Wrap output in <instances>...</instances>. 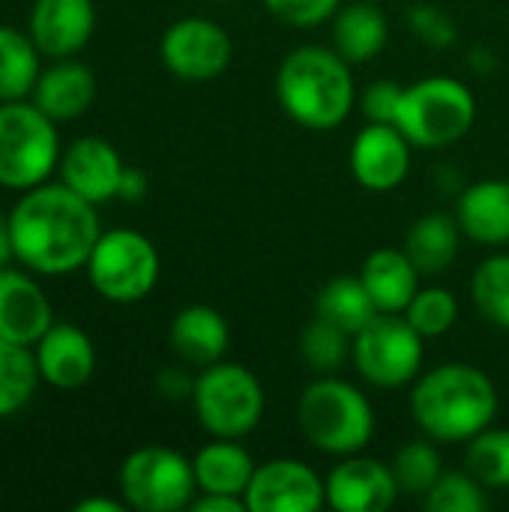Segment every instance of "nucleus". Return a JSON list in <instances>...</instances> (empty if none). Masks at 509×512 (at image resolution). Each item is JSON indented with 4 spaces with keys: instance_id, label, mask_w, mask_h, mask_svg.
<instances>
[{
    "instance_id": "f257e3e1",
    "label": "nucleus",
    "mask_w": 509,
    "mask_h": 512,
    "mask_svg": "<svg viewBox=\"0 0 509 512\" xmlns=\"http://www.w3.org/2000/svg\"><path fill=\"white\" fill-rule=\"evenodd\" d=\"M96 204L66 183H42L9 210V237L15 261L39 276H69L81 270L99 240Z\"/></svg>"
},
{
    "instance_id": "f03ea898",
    "label": "nucleus",
    "mask_w": 509,
    "mask_h": 512,
    "mask_svg": "<svg viewBox=\"0 0 509 512\" xmlns=\"http://www.w3.org/2000/svg\"><path fill=\"white\" fill-rule=\"evenodd\" d=\"M411 414L435 444H468L498 417L492 378L471 363H444L417 378Z\"/></svg>"
},
{
    "instance_id": "7ed1b4c3",
    "label": "nucleus",
    "mask_w": 509,
    "mask_h": 512,
    "mask_svg": "<svg viewBox=\"0 0 509 512\" xmlns=\"http://www.w3.org/2000/svg\"><path fill=\"white\" fill-rule=\"evenodd\" d=\"M276 99L303 129L330 132L357 102L351 63L333 45H300L276 69Z\"/></svg>"
},
{
    "instance_id": "20e7f679",
    "label": "nucleus",
    "mask_w": 509,
    "mask_h": 512,
    "mask_svg": "<svg viewBox=\"0 0 509 512\" xmlns=\"http://www.w3.org/2000/svg\"><path fill=\"white\" fill-rule=\"evenodd\" d=\"M297 420L306 441L324 456L363 453L375 435V411L360 387L339 375H318L300 396Z\"/></svg>"
},
{
    "instance_id": "39448f33",
    "label": "nucleus",
    "mask_w": 509,
    "mask_h": 512,
    "mask_svg": "<svg viewBox=\"0 0 509 512\" xmlns=\"http://www.w3.org/2000/svg\"><path fill=\"white\" fill-rule=\"evenodd\" d=\"M57 123L30 99L0 102V186L27 192L60 168Z\"/></svg>"
},
{
    "instance_id": "423d86ee",
    "label": "nucleus",
    "mask_w": 509,
    "mask_h": 512,
    "mask_svg": "<svg viewBox=\"0 0 509 512\" xmlns=\"http://www.w3.org/2000/svg\"><path fill=\"white\" fill-rule=\"evenodd\" d=\"M477 123V96L450 75H429L405 87L396 126L414 147H450Z\"/></svg>"
},
{
    "instance_id": "0eeeda50",
    "label": "nucleus",
    "mask_w": 509,
    "mask_h": 512,
    "mask_svg": "<svg viewBox=\"0 0 509 512\" xmlns=\"http://www.w3.org/2000/svg\"><path fill=\"white\" fill-rule=\"evenodd\" d=\"M192 408L210 438L243 441L264 417L267 396L258 375L240 363H213L195 375Z\"/></svg>"
},
{
    "instance_id": "6e6552de",
    "label": "nucleus",
    "mask_w": 509,
    "mask_h": 512,
    "mask_svg": "<svg viewBox=\"0 0 509 512\" xmlns=\"http://www.w3.org/2000/svg\"><path fill=\"white\" fill-rule=\"evenodd\" d=\"M84 270L102 300L132 306L153 294L162 261L150 237L132 228H114L99 234Z\"/></svg>"
},
{
    "instance_id": "1a4fd4ad",
    "label": "nucleus",
    "mask_w": 509,
    "mask_h": 512,
    "mask_svg": "<svg viewBox=\"0 0 509 512\" xmlns=\"http://www.w3.org/2000/svg\"><path fill=\"white\" fill-rule=\"evenodd\" d=\"M426 339L411 327L405 315L378 312L354 339L351 363L363 381L381 390H399L420 378Z\"/></svg>"
},
{
    "instance_id": "9d476101",
    "label": "nucleus",
    "mask_w": 509,
    "mask_h": 512,
    "mask_svg": "<svg viewBox=\"0 0 509 512\" xmlns=\"http://www.w3.org/2000/svg\"><path fill=\"white\" fill-rule=\"evenodd\" d=\"M198 492L192 459L171 447H141L120 465V495L129 510H189Z\"/></svg>"
},
{
    "instance_id": "9b49d317",
    "label": "nucleus",
    "mask_w": 509,
    "mask_h": 512,
    "mask_svg": "<svg viewBox=\"0 0 509 512\" xmlns=\"http://www.w3.org/2000/svg\"><path fill=\"white\" fill-rule=\"evenodd\" d=\"M159 57L174 78L204 84L231 66L234 42L228 30L210 18H180L162 33Z\"/></svg>"
},
{
    "instance_id": "f8f14e48",
    "label": "nucleus",
    "mask_w": 509,
    "mask_h": 512,
    "mask_svg": "<svg viewBox=\"0 0 509 512\" xmlns=\"http://www.w3.org/2000/svg\"><path fill=\"white\" fill-rule=\"evenodd\" d=\"M327 504L321 474L300 459H270L255 468L246 492L249 512H318Z\"/></svg>"
},
{
    "instance_id": "ddd939ff",
    "label": "nucleus",
    "mask_w": 509,
    "mask_h": 512,
    "mask_svg": "<svg viewBox=\"0 0 509 512\" xmlns=\"http://www.w3.org/2000/svg\"><path fill=\"white\" fill-rule=\"evenodd\" d=\"M411 147L396 123H366L351 141V177L369 192H393L411 174Z\"/></svg>"
},
{
    "instance_id": "4468645a",
    "label": "nucleus",
    "mask_w": 509,
    "mask_h": 512,
    "mask_svg": "<svg viewBox=\"0 0 509 512\" xmlns=\"http://www.w3.org/2000/svg\"><path fill=\"white\" fill-rule=\"evenodd\" d=\"M327 507L339 512H384L399 501L393 468L369 456H345L324 480Z\"/></svg>"
},
{
    "instance_id": "2eb2a0df",
    "label": "nucleus",
    "mask_w": 509,
    "mask_h": 512,
    "mask_svg": "<svg viewBox=\"0 0 509 512\" xmlns=\"http://www.w3.org/2000/svg\"><path fill=\"white\" fill-rule=\"evenodd\" d=\"M96 30L93 0H33L27 33L42 57H75Z\"/></svg>"
},
{
    "instance_id": "dca6fc26",
    "label": "nucleus",
    "mask_w": 509,
    "mask_h": 512,
    "mask_svg": "<svg viewBox=\"0 0 509 512\" xmlns=\"http://www.w3.org/2000/svg\"><path fill=\"white\" fill-rule=\"evenodd\" d=\"M54 324V309L36 282V276L24 267L0 270V339L18 345H36L48 327Z\"/></svg>"
},
{
    "instance_id": "f3484780",
    "label": "nucleus",
    "mask_w": 509,
    "mask_h": 512,
    "mask_svg": "<svg viewBox=\"0 0 509 512\" xmlns=\"http://www.w3.org/2000/svg\"><path fill=\"white\" fill-rule=\"evenodd\" d=\"M123 171H126V165H123L117 147L108 144L105 138H93V135L72 141L63 150L60 168H57L60 183H66L72 192H78L81 198H87L96 207L117 198Z\"/></svg>"
},
{
    "instance_id": "a211bd4d",
    "label": "nucleus",
    "mask_w": 509,
    "mask_h": 512,
    "mask_svg": "<svg viewBox=\"0 0 509 512\" xmlns=\"http://www.w3.org/2000/svg\"><path fill=\"white\" fill-rule=\"evenodd\" d=\"M39 375L54 390H78L96 372L93 339L69 321H54L48 333L33 345Z\"/></svg>"
},
{
    "instance_id": "6ab92c4d",
    "label": "nucleus",
    "mask_w": 509,
    "mask_h": 512,
    "mask_svg": "<svg viewBox=\"0 0 509 512\" xmlns=\"http://www.w3.org/2000/svg\"><path fill=\"white\" fill-rule=\"evenodd\" d=\"M96 99V75L87 63L63 57L39 72L30 102L54 123L78 120Z\"/></svg>"
},
{
    "instance_id": "aec40b11",
    "label": "nucleus",
    "mask_w": 509,
    "mask_h": 512,
    "mask_svg": "<svg viewBox=\"0 0 509 512\" xmlns=\"http://www.w3.org/2000/svg\"><path fill=\"white\" fill-rule=\"evenodd\" d=\"M168 342L183 366L207 369L225 357V351L231 345V327L219 309L198 303V306H186L174 315Z\"/></svg>"
},
{
    "instance_id": "412c9836",
    "label": "nucleus",
    "mask_w": 509,
    "mask_h": 512,
    "mask_svg": "<svg viewBox=\"0 0 509 512\" xmlns=\"http://www.w3.org/2000/svg\"><path fill=\"white\" fill-rule=\"evenodd\" d=\"M456 219L468 240L483 246L509 243V180L489 177L471 183L456 201Z\"/></svg>"
},
{
    "instance_id": "4be33fe9",
    "label": "nucleus",
    "mask_w": 509,
    "mask_h": 512,
    "mask_svg": "<svg viewBox=\"0 0 509 512\" xmlns=\"http://www.w3.org/2000/svg\"><path fill=\"white\" fill-rule=\"evenodd\" d=\"M195 480H198V492H213V495H234L246 501L249 483L255 477V459L252 453L231 438H213L210 444H204L195 459Z\"/></svg>"
},
{
    "instance_id": "5701e85b",
    "label": "nucleus",
    "mask_w": 509,
    "mask_h": 512,
    "mask_svg": "<svg viewBox=\"0 0 509 512\" xmlns=\"http://www.w3.org/2000/svg\"><path fill=\"white\" fill-rule=\"evenodd\" d=\"M330 39L333 48L351 63H369L375 60L387 42H390V21L387 15L378 9L375 0H357L345 9H339L333 15V27H330Z\"/></svg>"
},
{
    "instance_id": "b1692460",
    "label": "nucleus",
    "mask_w": 509,
    "mask_h": 512,
    "mask_svg": "<svg viewBox=\"0 0 509 512\" xmlns=\"http://www.w3.org/2000/svg\"><path fill=\"white\" fill-rule=\"evenodd\" d=\"M420 270L408 258L405 249H375L360 270L366 291L372 294L378 312L402 315L414 294L420 291Z\"/></svg>"
},
{
    "instance_id": "393cba45",
    "label": "nucleus",
    "mask_w": 509,
    "mask_h": 512,
    "mask_svg": "<svg viewBox=\"0 0 509 512\" xmlns=\"http://www.w3.org/2000/svg\"><path fill=\"white\" fill-rule=\"evenodd\" d=\"M459 237H462V228H459L456 216H450V213H426L411 225L402 249L408 252V258L414 261V267L423 276H438L456 261Z\"/></svg>"
},
{
    "instance_id": "a878e982",
    "label": "nucleus",
    "mask_w": 509,
    "mask_h": 512,
    "mask_svg": "<svg viewBox=\"0 0 509 512\" xmlns=\"http://www.w3.org/2000/svg\"><path fill=\"white\" fill-rule=\"evenodd\" d=\"M315 315L342 327L348 336H357L378 315V306L360 276H336L318 291Z\"/></svg>"
},
{
    "instance_id": "bb28decb",
    "label": "nucleus",
    "mask_w": 509,
    "mask_h": 512,
    "mask_svg": "<svg viewBox=\"0 0 509 512\" xmlns=\"http://www.w3.org/2000/svg\"><path fill=\"white\" fill-rule=\"evenodd\" d=\"M42 51L30 39L9 24H0V102L30 99L33 84L42 72Z\"/></svg>"
},
{
    "instance_id": "cd10ccee",
    "label": "nucleus",
    "mask_w": 509,
    "mask_h": 512,
    "mask_svg": "<svg viewBox=\"0 0 509 512\" xmlns=\"http://www.w3.org/2000/svg\"><path fill=\"white\" fill-rule=\"evenodd\" d=\"M42 375L30 345L0 339V420L15 417L27 408Z\"/></svg>"
},
{
    "instance_id": "c85d7f7f",
    "label": "nucleus",
    "mask_w": 509,
    "mask_h": 512,
    "mask_svg": "<svg viewBox=\"0 0 509 512\" xmlns=\"http://www.w3.org/2000/svg\"><path fill=\"white\" fill-rule=\"evenodd\" d=\"M471 300L477 312L498 330L509 333V255L498 252L477 264L471 276Z\"/></svg>"
},
{
    "instance_id": "c756f323",
    "label": "nucleus",
    "mask_w": 509,
    "mask_h": 512,
    "mask_svg": "<svg viewBox=\"0 0 509 512\" xmlns=\"http://www.w3.org/2000/svg\"><path fill=\"white\" fill-rule=\"evenodd\" d=\"M351 339L354 336H348L342 327H336V324L315 315L300 333L303 363L315 375H336L342 369V363L351 357Z\"/></svg>"
},
{
    "instance_id": "7c9ffc66",
    "label": "nucleus",
    "mask_w": 509,
    "mask_h": 512,
    "mask_svg": "<svg viewBox=\"0 0 509 512\" xmlns=\"http://www.w3.org/2000/svg\"><path fill=\"white\" fill-rule=\"evenodd\" d=\"M465 465L489 492H509V429L489 426L471 438Z\"/></svg>"
},
{
    "instance_id": "2f4dec72",
    "label": "nucleus",
    "mask_w": 509,
    "mask_h": 512,
    "mask_svg": "<svg viewBox=\"0 0 509 512\" xmlns=\"http://www.w3.org/2000/svg\"><path fill=\"white\" fill-rule=\"evenodd\" d=\"M393 477L402 495H414V498H426V492L441 480L444 468H441V453L435 450L432 438L426 441H408L396 459H393Z\"/></svg>"
},
{
    "instance_id": "473e14b6",
    "label": "nucleus",
    "mask_w": 509,
    "mask_h": 512,
    "mask_svg": "<svg viewBox=\"0 0 509 512\" xmlns=\"http://www.w3.org/2000/svg\"><path fill=\"white\" fill-rule=\"evenodd\" d=\"M411 327L423 336V339H438L444 333H450L459 321V300L450 288L441 285H429L420 288L414 294V300L408 303V309L402 312Z\"/></svg>"
},
{
    "instance_id": "72a5a7b5",
    "label": "nucleus",
    "mask_w": 509,
    "mask_h": 512,
    "mask_svg": "<svg viewBox=\"0 0 509 512\" xmlns=\"http://www.w3.org/2000/svg\"><path fill=\"white\" fill-rule=\"evenodd\" d=\"M423 507L429 512H483L489 507L486 486L471 471H444L426 492Z\"/></svg>"
},
{
    "instance_id": "f704fd0d",
    "label": "nucleus",
    "mask_w": 509,
    "mask_h": 512,
    "mask_svg": "<svg viewBox=\"0 0 509 512\" xmlns=\"http://www.w3.org/2000/svg\"><path fill=\"white\" fill-rule=\"evenodd\" d=\"M408 24L414 30V36L420 42H426L429 48H450L456 39H459V30H456V21L438 9V6H429V3H417L411 6L408 12Z\"/></svg>"
},
{
    "instance_id": "c9c22d12",
    "label": "nucleus",
    "mask_w": 509,
    "mask_h": 512,
    "mask_svg": "<svg viewBox=\"0 0 509 512\" xmlns=\"http://www.w3.org/2000/svg\"><path fill=\"white\" fill-rule=\"evenodd\" d=\"M264 6L291 27H318L339 12V0H264Z\"/></svg>"
},
{
    "instance_id": "e433bc0d",
    "label": "nucleus",
    "mask_w": 509,
    "mask_h": 512,
    "mask_svg": "<svg viewBox=\"0 0 509 512\" xmlns=\"http://www.w3.org/2000/svg\"><path fill=\"white\" fill-rule=\"evenodd\" d=\"M402 96H405V87H399L390 78H381V81H375V84H369L363 90L360 108H363L369 123H396Z\"/></svg>"
},
{
    "instance_id": "4c0bfd02",
    "label": "nucleus",
    "mask_w": 509,
    "mask_h": 512,
    "mask_svg": "<svg viewBox=\"0 0 509 512\" xmlns=\"http://www.w3.org/2000/svg\"><path fill=\"white\" fill-rule=\"evenodd\" d=\"M156 390L162 399L168 402H183V399H192V390H195V375H189V369H180V366H168L156 375Z\"/></svg>"
},
{
    "instance_id": "58836bf2",
    "label": "nucleus",
    "mask_w": 509,
    "mask_h": 512,
    "mask_svg": "<svg viewBox=\"0 0 509 512\" xmlns=\"http://www.w3.org/2000/svg\"><path fill=\"white\" fill-rule=\"evenodd\" d=\"M192 512H249L243 498L234 495H213V492H198V498L192 501Z\"/></svg>"
},
{
    "instance_id": "ea45409f",
    "label": "nucleus",
    "mask_w": 509,
    "mask_h": 512,
    "mask_svg": "<svg viewBox=\"0 0 509 512\" xmlns=\"http://www.w3.org/2000/svg\"><path fill=\"white\" fill-rule=\"evenodd\" d=\"M144 195H147V174H144L141 168H129V165H126V171H123V177H120L117 198L126 201V204H135V201H141Z\"/></svg>"
},
{
    "instance_id": "a19ab883",
    "label": "nucleus",
    "mask_w": 509,
    "mask_h": 512,
    "mask_svg": "<svg viewBox=\"0 0 509 512\" xmlns=\"http://www.w3.org/2000/svg\"><path fill=\"white\" fill-rule=\"evenodd\" d=\"M129 510L126 501H114V498H84L78 501L72 512H123Z\"/></svg>"
},
{
    "instance_id": "79ce46f5",
    "label": "nucleus",
    "mask_w": 509,
    "mask_h": 512,
    "mask_svg": "<svg viewBox=\"0 0 509 512\" xmlns=\"http://www.w3.org/2000/svg\"><path fill=\"white\" fill-rule=\"evenodd\" d=\"M15 261L12 255V237H9V216L0 213V270Z\"/></svg>"
},
{
    "instance_id": "37998d69",
    "label": "nucleus",
    "mask_w": 509,
    "mask_h": 512,
    "mask_svg": "<svg viewBox=\"0 0 509 512\" xmlns=\"http://www.w3.org/2000/svg\"><path fill=\"white\" fill-rule=\"evenodd\" d=\"M375 3H378V0H375Z\"/></svg>"
}]
</instances>
